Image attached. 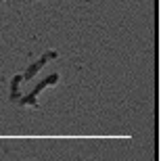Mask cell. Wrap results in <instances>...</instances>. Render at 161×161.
Segmentation results:
<instances>
[{
	"label": "cell",
	"instance_id": "1",
	"mask_svg": "<svg viewBox=\"0 0 161 161\" xmlns=\"http://www.w3.org/2000/svg\"><path fill=\"white\" fill-rule=\"evenodd\" d=\"M59 80H61L59 73H50V75H46V78H42L27 94L19 96L17 101H15V105H17V107H27V109H40V103H38L40 92L46 90V88H50V86H54V84H59Z\"/></svg>",
	"mask_w": 161,
	"mask_h": 161
},
{
	"label": "cell",
	"instance_id": "2",
	"mask_svg": "<svg viewBox=\"0 0 161 161\" xmlns=\"http://www.w3.org/2000/svg\"><path fill=\"white\" fill-rule=\"evenodd\" d=\"M54 59H59V53H57V50H46L42 57H38L34 63H30V65H27V69L21 73V80H23V82H31V80H34V75H38V73H40L42 69H44L50 61H54Z\"/></svg>",
	"mask_w": 161,
	"mask_h": 161
},
{
	"label": "cell",
	"instance_id": "3",
	"mask_svg": "<svg viewBox=\"0 0 161 161\" xmlns=\"http://www.w3.org/2000/svg\"><path fill=\"white\" fill-rule=\"evenodd\" d=\"M21 73H17V75H13L11 78V84H8V101L15 105V101H17L19 96H21V92H19V86H21Z\"/></svg>",
	"mask_w": 161,
	"mask_h": 161
}]
</instances>
